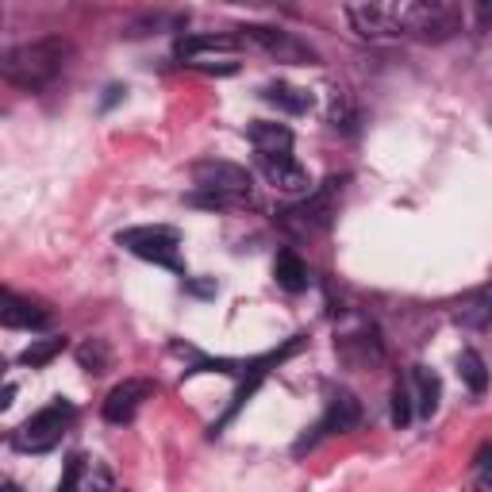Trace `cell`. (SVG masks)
I'll return each mask as SVG.
<instances>
[{
    "label": "cell",
    "instance_id": "obj_1",
    "mask_svg": "<svg viewBox=\"0 0 492 492\" xmlns=\"http://www.w3.org/2000/svg\"><path fill=\"white\" fill-rule=\"evenodd\" d=\"M69 58H74V47L62 35H42L35 42H20L5 54L0 62V74H5L8 85H16L23 93H42L66 74Z\"/></svg>",
    "mask_w": 492,
    "mask_h": 492
},
{
    "label": "cell",
    "instance_id": "obj_2",
    "mask_svg": "<svg viewBox=\"0 0 492 492\" xmlns=\"http://www.w3.org/2000/svg\"><path fill=\"white\" fill-rule=\"evenodd\" d=\"M74 419H77L74 400L54 396L47 408H39L32 419H23V424L12 431V446H16L20 454H47L62 442V435L74 427Z\"/></svg>",
    "mask_w": 492,
    "mask_h": 492
},
{
    "label": "cell",
    "instance_id": "obj_3",
    "mask_svg": "<svg viewBox=\"0 0 492 492\" xmlns=\"http://www.w3.org/2000/svg\"><path fill=\"white\" fill-rule=\"evenodd\" d=\"M115 242L123 246V251H132L135 258L142 262H154V266H166L173 273H181L185 278V266H181V231L178 227H166V223H154V227H127L115 235Z\"/></svg>",
    "mask_w": 492,
    "mask_h": 492
},
{
    "label": "cell",
    "instance_id": "obj_4",
    "mask_svg": "<svg viewBox=\"0 0 492 492\" xmlns=\"http://www.w3.org/2000/svg\"><path fill=\"white\" fill-rule=\"evenodd\" d=\"M400 12V35L442 42L454 32H461V8L446 0H415V5H396Z\"/></svg>",
    "mask_w": 492,
    "mask_h": 492
},
{
    "label": "cell",
    "instance_id": "obj_5",
    "mask_svg": "<svg viewBox=\"0 0 492 492\" xmlns=\"http://www.w3.org/2000/svg\"><path fill=\"white\" fill-rule=\"evenodd\" d=\"M342 189V181L339 178H327L320 189H315L304 205L296 208H285L278 220L288 227V231H296V235H312V231H327L331 220H335V196Z\"/></svg>",
    "mask_w": 492,
    "mask_h": 492
},
{
    "label": "cell",
    "instance_id": "obj_6",
    "mask_svg": "<svg viewBox=\"0 0 492 492\" xmlns=\"http://www.w3.org/2000/svg\"><path fill=\"white\" fill-rule=\"evenodd\" d=\"M361 424V400L351 393V388H335L331 393V400H327V412L320 415V424L312 427V435H304L293 451L296 454H304V451H312L320 439H327V435H346V431H354Z\"/></svg>",
    "mask_w": 492,
    "mask_h": 492
},
{
    "label": "cell",
    "instance_id": "obj_7",
    "mask_svg": "<svg viewBox=\"0 0 492 492\" xmlns=\"http://www.w3.org/2000/svg\"><path fill=\"white\" fill-rule=\"evenodd\" d=\"M193 181H196V189L223 193V196H235V200H251V189H254L251 169H242L235 162H220V158H205V162H196Z\"/></svg>",
    "mask_w": 492,
    "mask_h": 492
},
{
    "label": "cell",
    "instance_id": "obj_8",
    "mask_svg": "<svg viewBox=\"0 0 492 492\" xmlns=\"http://www.w3.org/2000/svg\"><path fill=\"white\" fill-rule=\"evenodd\" d=\"M242 35L258 42L269 58H278V62H288V66H315L320 62V54H315L308 42L296 39V35H288L281 32V27H266V23H246L242 27Z\"/></svg>",
    "mask_w": 492,
    "mask_h": 492
},
{
    "label": "cell",
    "instance_id": "obj_9",
    "mask_svg": "<svg viewBox=\"0 0 492 492\" xmlns=\"http://www.w3.org/2000/svg\"><path fill=\"white\" fill-rule=\"evenodd\" d=\"M158 393V385L150 378H127L123 385H115L105 396V419L108 424H132L139 408Z\"/></svg>",
    "mask_w": 492,
    "mask_h": 492
},
{
    "label": "cell",
    "instance_id": "obj_10",
    "mask_svg": "<svg viewBox=\"0 0 492 492\" xmlns=\"http://www.w3.org/2000/svg\"><path fill=\"white\" fill-rule=\"evenodd\" d=\"M258 162H262V173H266V181L273 185V189L293 193V196L312 189L308 169H304L293 154H258Z\"/></svg>",
    "mask_w": 492,
    "mask_h": 492
},
{
    "label": "cell",
    "instance_id": "obj_11",
    "mask_svg": "<svg viewBox=\"0 0 492 492\" xmlns=\"http://www.w3.org/2000/svg\"><path fill=\"white\" fill-rule=\"evenodd\" d=\"M354 32L366 39H385V35H400V12L396 5H351L346 8Z\"/></svg>",
    "mask_w": 492,
    "mask_h": 492
},
{
    "label": "cell",
    "instance_id": "obj_12",
    "mask_svg": "<svg viewBox=\"0 0 492 492\" xmlns=\"http://www.w3.org/2000/svg\"><path fill=\"white\" fill-rule=\"evenodd\" d=\"M0 320H5V327H20V331H42L50 327V312L42 308V304L27 300L20 293H5V308H0Z\"/></svg>",
    "mask_w": 492,
    "mask_h": 492
},
{
    "label": "cell",
    "instance_id": "obj_13",
    "mask_svg": "<svg viewBox=\"0 0 492 492\" xmlns=\"http://www.w3.org/2000/svg\"><path fill=\"white\" fill-rule=\"evenodd\" d=\"M231 50H239L235 35H181L173 42V54H178L185 66H196L205 54H231Z\"/></svg>",
    "mask_w": 492,
    "mask_h": 492
},
{
    "label": "cell",
    "instance_id": "obj_14",
    "mask_svg": "<svg viewBox=\"0 0 492 492\" xmlns=\"http://www.w3.org/2000/svg\"><path fill=\"white\" fill-rule=\"evenodd\" d=\"M262 100L273 108H281L288 115H304V112H312L315 105V96L308 89H296V85H288V81H269L262 85Z\"/></svg>",
    "mask_w": 492,
    "mask_h": 492
},
{
    "label": "cell",
    "instance_id": "obj_15",
    "mask_svg": "<svg viewBox=\"0 0 492 492\" xmlns=\"http://www.w3.org/2000/svg\"><path fill=\"white\" fill-rule=\"evenodd\" d=\"M246 139L254 142L258 154H288V147H293V132L285 123H269V120L246 123Z\"/></svg>",
    "mask_w": 492,
    "mask_h": 492
},
{
    "label": "cell",
    "instance_id": "obj_16",
    "mask_svg": "<svg viewBox=\"0 0 492 492\" xmlns=\"http://www.w3.org/2000/svg\"><path fill=\"white\" fill-rule=\"evenodd\" d=\"M454 320L469 331H481L492 323V288H477V293L461 296L458 308H454Z\"/></svg>",
    "mask_w": 492,
    "mask_h": 492
},
{
    "label": "cell",
    "instance_id": "obj_17",
    "mask_svg": "<svg viewBox=\"0 0 492 492\" xmlns=\"http://www.w3.org/2000/svg\"><path fill=\"white\" fill-rule=\"evenodd\" d=\"M273 278H278V285L285 288V293H304L308 288V266H304V258L293 254V251H281L278 262H273Z\"/></svg>",
    "mask_w": 492,
    "mask_h": 492
},
{
    "label": "cell",
    "instance_id": "obj_18",
    "mask_svg": "<svg viewBox=\"0 0 492 492\" xmlns=\"http://www.w3.org/2000/svg\"><path fill=\"white\" fill-rule=\"evenodd\" d=\"M412 381H415V408L424 419H431L439 412V400H442V381L431 373L427 366H415L412 369Z\"/></svg>",
    "mask_w": 492,
    "mask_h": 492
},
{
    "label": "cell",
    "instance_id": "obj_19",
    "mask_svg": "<svg viewBox=\"0 0 492 492\" xmlns=\"http://www.w3.org/2000/svg\"><path fill=\"white\" fill-rule=\"evenodd\" d=\"M458 378H461V385H466L473 396H481L485 388H488V366H485V358L477 354V351H461V354H458Z\"/></svg>",
    "mask_w": 492,
    "mask_h": 492
},
{
    "label": "cell",
    "instance_id": "obj_20",
    "mask_svg": "<svg viewBox=\"0 0 492 492\" xmlns=\"http://www.w3.org/2000/svg\"><path fill=\"white\" fill-rule=\"evenodd\" d=\"M66 351V339L62 335H50V339H35L32 346H27V351H20V366H32V369H42L47 366V361H54L58 354Z\"/></svg>",
    "mask_w": 492,
    "mask_h": 492
},
{
    "label": "cell",
    "instance_id": "obj_21",
    "mask_svg": "<svg viewBox=\"0 0 492 492\" xmlns=\"http://www.w3.org/2000/svg\"><path fill=\"white\" fill-rule=\"evenodd\" d=\"M331 127H335V132H342V135H354L358 132V105L351 100V93H335V100H331Z\"/></svg>",
    "mask_w": 492,
    "mask_h": 492
},
{
    "label": "cell",
    "instance_id": "obj_22",
    "mask_svg": "<svg viewBox=\"0 0 492 492\" xmlns=\"http://www.w3.org/2000/svg\"><path fill=\"white\" fill-rule=\"evenodd\" d=\"M77 361H81L85 373H108V366H112L108 342H105V339H85V342L77 346Z\"/></svg>",
    "mask_w": 492,
    "mask_h": 492
},
{
    "label": "cell",
    "instance_id": "obj_23",
    "mask_svg": "<svg viewBox=\"0 0 492 492\" xmlns=\"http://www.w3.org/2000/svg\"><path fill=\"white\" fill-rule=\"evenodd\" d=\"M393 427H408L412 424V415H415V396H412V388H408V381H396L393 385Z\"/></svg>",
    "mask_w": 492,
    "mask_h": 492
},
{
    "label": "cell",
    "instance_id": "obj_24",
    "mask_svg": "<svg viewBox=\"0 0 492 492\" xmlns=\"http://www.w3.org/2000/svg\"><path fill=\"white\" fill-rule=\"evenodd\" d=\"M185 205H193V208H208V212H227V208L251 205V200H235V196H223V193H205V189H196V193L185 196Z\"/></svg>",
    "mask_w": 492,
    "mask_h": 492
},
{
    "label": "cell",
    "instance_id": "obj_25",
    "mask_svg": "<svg viewBox=\"0 0 492 492\" xmlns=\"http://www.w3.org/2000/svg\"><path fill=\"white\" fill-rule=\"evenodd\" d=\"M81 477H89V461H85V454H69L62 466V477H58V492H77Z\"/></svg>",
    "mask_w": 492,
    "mask_h": 492
},
{
    "label": "cell",
    "instance_id": "obj_26",
    "mask_svg": "<svg viewBox=\"0 0 492 492\" xmlns=\"http://www.w3.org/2000/svg\"><path fill=\"white\" fill-rule=\"evenodd\" d=\"M89 488L93 492H120V488L112 485V473L105 466H96V461H93V469H89Z\"/></svg>",
    "mask_w": 492,
    "mask_h": 492
},
{
    "label": "cell",
    "instance_id": "obj_27",
    "mask_svg": "<svg viewBox=\"0 0 492 492\" xmlns=\"http://www.w3.org/2000/svg\"><path fill=\"white\" fill-rule=\"evenodd\" d=\"M123 96H127V89H123V85H108V89H105V96H100V112L115 108V105H120Z\"/></svg>",
    "mask_w": 492,
    "mask_h": 492
},
{
    "label": "cell",
    "instance_id": "obj_28",
    "mask_svg": "<svg viewBox=\"0 0 492 492\" xmlns=\"http://www.w3.org/2000/svg\"><path fill=\"white\" fill-rule=\"evenodd\" d=\"M185 288L196 293V296H212L215 293V281H185Z\"/></svg>",
    "mask_w": 492,
    "mask_h": 492
},
{
    "label": "cell",
    "instance_id": "obj_29",
    "mask_svg": "<svg viewBox=\"0 0 492 492\" xmlns=\"http://www.w3.org/2000/svg\"><path fill=\"white\" fill-rule=\"evenodd\" d=\"M477 466H481V473L488 477V485H492V446H485L481 458H477Z\"/></svg>",
    "mask_w": 492,
    "mask_h": 492
},
{
    "label": "cell",
    "instance_id": "obj_30",
    "mask_svg": "<svg viewBox=\"0 0 492 492\" xmlns=\"http://www.w3.org/2000/svg\"><path fill=\"white\" fill-rule=\"evenodd\" d=\"M12 396H16V385H5V400H0V408H12Z\"/></svg>",
    "mask_w": 492,
    "mask_h": 492
},
{
    "label": "cell",
    "instance_id": "obj_31",
    "mask_svg": "<svg viewBox=\"0 0 492 492\" xmlns=\"http://www.w3.org/2000/svg\"><path fill=\"white\" fill-rule=\"evenodd\" d=\"M5 492H20V488H16V485H12V481H8V485H5Z\"/></svg>",
    "mask_w": 492,
    "mask_h": 492
}]
</instances>
